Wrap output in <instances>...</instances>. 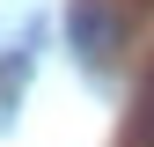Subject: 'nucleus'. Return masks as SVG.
<instances>
[{"mask_svg":"<svg viewBox=\"0 0 154 147\" xmlns=\"http://www.w3.org/2000/svg\"><path fill=\"white\" fill-rule=\"evenodd\" d=\"M140 110H147V147H154V81H147V96H140Z\"/></svg>","mask_w":154,"mask_h":147,"instance_id":"2","label":"nucleus"},{"mask_svg":"<svg viewBox=\"0 0 154 147\" xmlns=\"http://www.w3.org/2000/svg\"><path fill=\"white\" fill-rule=\"evenodd\" d=\"M66 44L81 52L88 66H103L110 52L125 44V15L110 8V0H73V8H66Z\"/></svg>","mask_w":154,"mask_h":147,"instance_id":"1","label":"nucleus"}]
</instances>
